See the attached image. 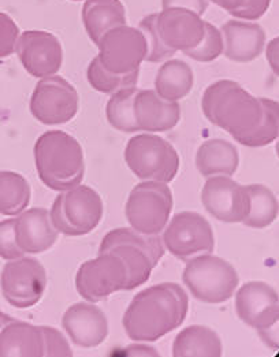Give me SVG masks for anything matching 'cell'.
<instances>
[{
	"instance_id": "6da1fadb",
	"label": "cell",
	"mask_w": 279,
	"mask_h": 357,
	"mask_svg": "<svg viewBox=\"0 0 279 357\" xmlns=\"http://www.w3.org/2000/svg\"><path fill=\"white\" fill-rule=\"evenodd\" d=\"M189 297L182 286L166 282L149 286L130 301L122 324L132 341L155 342L186 319Z\"/></svg>"
},
{
	"instance_id": "7a4b0ae2",
	"label": "cell",
	"mask_w": 279,
	"mask_h": 357,
	"mask_svg": "<svg viewBox=\"0 0 279 357\" xmlns=\"http://www.w3.org/2000/svg\"><path fill=\"white\" fill-rule=\"evenodd\" d=\"M202 109L212 125L232 135L236 142L252 133L263 118L260 98L232 79H220L207 86Z\"/></svg>"
},
{
	"instance_id": "3957f363",
	"label": "cell",
	"mask_w": 279,
	"mask_h": 357,
	"mask_svg": "<svg viewBox=\"0 0 279 357\" xmlns=\"http://www.w3.org/2000/svg\"><path fill=\"white\" fill-rule=\"evenodd\" d=\"M35 163L38 178L56 192L80 185L85 176L82 146L63 130H50L37 139Z\"/></svg>"
},
{
	"instance_id": "277c9868",
	"label": "cell",
	"mask_w": 279,
	"mask_h": 357,
	"mask_svg": "<svg viewBox=\"0 0 279 357\" xmlns=\"http://www.w3.org/2000/svg\"><path fill=\"white\" fill-rule=\"evenodd\" d=\"M112 252L118 255L128 268L125 290H133L148 282L152 270L165 255V245L158 236H146L132 227H119L108 231L102 240L99 253Z\"/></svg>"
},
{
	"instance_id": "5b68a950",
	"label": "cell",
	"mask_w": 279,
	"mask_h": 357,
	"mask_svg": "<svg viewBox=\"0 0 279 357\" xmlns=\"http://www.w3.org/2000/svg\"><path fill=\"white\" fill-rule=\"evenodd\" d=\"M182 281L196 300L207 304L226 303L240 284L233 264L211 253L188 260Z\"/></svg>"
},
{
	"instance_id": "8992f818",
	"label": "cell",
	"mask_w": 279,
	"mask_h": 357,
	"mask_svg": "<svg viewBox=\"0 0 279 357\" xmlns=\"http://www.w3.org/2000/svg\"><path fill=\"white\" fill-rule=\"evenodd\" d=\"M130 172L142 181L169 183L179 172V155L173 144L160 136L141 133L133 136L123 152Z\"/></svg>"
},
{
	"instance_id": "52a82bcc",
	"label": "cell",
	"mask_w": 279,
	"mask_h": 357,
	"mask_svg": "<svg viewBox=\"0 0 279 357\" xmlns=\"http://www.w3.org/2000/svg\"><path fill=\"white\" fill-rule=\"evenodd\" d=\"M173 211V193L167 183L142 181L126 202L125 215L130 227L146 236L163 233Z\"/></svg>"
},
{
	"instance_id": "ba28073f",
	"label": "cell",
	"mask_w": 279,
	"mask_h": 357,
	"mask_svg": "<svg viewBox=\"0 0 279 357\" xmlns=\"http://www.w3.org/2000/svg\"><path fill=\"white\" fill-rule=\"evenodd\" d=\"M126 284V264L112 252L99 253L98 257L84 261L75 275L78 294L89 303H99L116 291L125 290Z\"/></svg>"
},
{
	"instance_id": "9c48e42d",
	"label": "cell",
	"mask_w": 279,
	"mask_h": 357,
	"mask_svg": "<svg viewBox=\"0 0 279 357\" xmlns=\"http://www.w3.org/2000/svg\"><path fill=\"white\" fill-rule=\"evenodd\" d=\"M47 271L31 256L8 260L0 275V287L6 301L18 310L36 305L47 289Z\"/></svg>"
},
{
	"instance_id": "30bf717a",
	"label": "cell",
	"mask_w": 279,
	"mask_h": 357,
	"mask_svg": "<svg viewBox=\"0 0 279 357\" xmlns=\"http://www.w3.org/2000/svg\"><path fill=\"white\" fill-rule=\"evenodd\" d=\"M163 245L179 260L212 253L215 237L209 220L193 211H182L173 216L163 230Z\"/></svg>"
},
{
	"instance_id": "8fae6325",
	"label": "cell",
	"mask_w": 279,
	"mask_h": 357,
	"mask_svg": "<svg viewBox=\"0 0 279 357\" xmlns=\"http://www.w3.org/2000/svg\"><path fill=\"white\" fill-rule=\"evenodd\" d=\"M77 89L61 75L40 78L31 98V112L43 125H63L78 111Z\"/></svg>"
},
{
	"instance_id": "7c38bea8",
	"label": "cell",
	"mask_w": 279,
	"mask_h": 357,
	"mask_svg": "<svg viewBox=\"0 0 279 357\" xmlns=\"http://www.w3.org/2000/svg\"><path fill=\"white\" fill-rule=\"evenodd\" d=\"M99 61L105 70L115 74H128L140 70L145 61L148 47L139 28L121 25L105 32L96 43Z\"/></svg>"
},
{
	"instance_id": "4fadbf2b",
	"label": "cell",
	"mask_w": 279,
	"mask_h": 357,
	"mask_svg": "<svg viewBox=\"0 0 279 357\" xmlns=\"http://www.w3.org/2000/svg\"><path fill=\"white\" fill-rule=\"evenodd\" d=\"M236 311L239 318L253 330L260 334L271 333L278 326V293L263 281L248 282L236 294Z\"/></svg>"
},
{
	"instance_id": "5bb4252c",
	"label": "cell",
	"mask_w": 279,
	"mask_h": 357,
	"mask_svg": "<svg viewBox=\"0 0 279 357\" xmlns=\"http://www.w3.org/2000/svg\"><path fill=\"white\" fill-rule=\"evenodd\" d=\"M202 203L211 216L225 223H243L249 214L246 188L225 176L207 178L202 189Z\"/></svg>"
},
{
	"instance_id": "9a60e30c",
	"label": "cell",
	"mask_w": 279,
	"mask_h": 357,
	"mask_svg": "<svg viewBox=\"0 0 279 357\" xmlns=\"http://www.w3.org/2000/svg\"><path fill=\"white\" fill-rule=\"evenodd\" d=\"M15 52L24 69L36 78L55 75L63 63L59 38L45 31H27L20 35Z\"/></svg>"
},
{
	"instance_id": "2e32d148",
	"label": "cell",
	"mask_w": 279,
	"mask_h": 357,
	"mask_svg": "<svg viewBox=\"0 0 279 357\" xmlns=\"http://www.w3.org/2000/svg\"><path fill=\"white\" fill-rule=\"evenodd\" d=\"M156 31L169 50L183 52L203 40L206 21L189 8L169 7L156 14Z\"/></svg>"
},
{
	"instance_id": "e0dca14e",
	"label": "cell",
	"mask_w": 279,
	"mask_h": 357,
	"mask_svg": "<svg viewBox=\"0 0 279 357\" xmlns=\"http://www.w3.org/2000/svg\"><path fill=\"white\" fill-rule=\"evenodd\" d=\"M62 326L70 341L81 348H96L108 335V321L95 303H77L63 315Z\"/></svg>"
},
{
	"instance_id": "ac0fdd59",
	"label": "cell",
	"mask_w": 279,
	"mask_h": 357,
	"mask_svg": "<svg viewBox=\"0 0 279 357\" xmlns=\"http://www.w3.org/2000/svg\"><path fill=\"white\" fill-rule=\"evenodd\" d=\"M62 211L75 237L93 231L103 218L100 195L91 186L77 185L61 192Z\"/></svg>"
},
{
	"instance_id": "d6986e66",
	"label": "cell",
	"mask_w": 279,
	"mask_h": 357,
	"mask_svg": "<svg viewBox=\"0 0 279 357\" xmlns=\"http://www.w3.org/2000/svg\"><path fill=\"white\" fill-rule=\"evenodd\" d=\"M223 54L229 61L248 63L257 59L266 48V32L259 24L230 20L222 26Z\"/></svg>"
},
{
	"instance_id": "ffe728a7",
	"label": "cell",
	"mask_w": 279,
	"mask_h": 357,
	"mask_svg": "<svg viewBox=\"0 0 279 357\" xmlns=\"http://www.w3.org/2000/svg\"><path fill=\"white\" fill-rule=\"evenodd\" d=\"M133 115L140 132L162 133L174 129L181 119L178 102H167L152 89H139L133 100Z\"/></svg>"
},
{
	"instance_id": "44dd1931",
	"label": "cell",
	"mask_w": 279,
	"mask_h": 357,
	"mask_svg": "<svg viewBox=\"0 0 279 357\" xmlns=\"http://www.w3.org/2000/svg\"><path fill=\"white\" fill-rule=\"evenodd\" d=\"M15 241L24 253L37 255L51 250L59 233L52 226L50 211L32 208L18 215L14 223Z\"/></svg>"
},
{
	"instance_id": "7402d4cb",
	"label": "cell",
	"mask_w": 279,
	"mask_h": 357,
	"mask_svg": "<svg viewBox=\"0 0 279 357\" xmlns=\"http://www.w3.org/2000/svg\"><path fill=\"white\" fill-rule=\"evenodd\" d=\"M44 338L40 326L7 319L0 330V357H43Z\"/></svg>"
},
{
	"instance_id": "603a6c76",
	"label": "cell",
	"mask_w": 279,
	"mask_h": 357,
	"mask_svg": "<svg viewBox=\"0 0 279 357\" xmlns=\"http://www.w3.org/2000/svg\"><path fill=\"white\" fill-rule=\"evenodd\" d=\"M239 165L240 155L236 145L223 139L204 142L196 153V167L206 178L215 176L232 177L236 174Z\"/></svg>"
},
{
	"instance_id": "cb8c5ba5",
	"label": "cell",
	"mask_w": 279,
	"mask_h": 357,
	"mask_svg": "<svg viewBox=\"0 0 279 357\" xmlns=\"http://www.w3.org/2000/svg\"><path fill=\"white\" fill-rule=\"evenodd\" d=\"M81 17L95 44L110 29L126 25V10L121 0H85Z\"/></svg>"
},
{
	"instance_id": "d4e9b609",
	"label": "cell",
	"mask_w": 279,
	"mask_h": 357,
	"mask_svg": "<svg viewBox=\"0 0 279 357\" xmlns=\"http://www.w3.org/2000/svg\"><path fill=\"white\" fill-rule=\"evenodd\" d=\"M223 347L219 335L209 327L193 324L183 328L173 342L174 357H220Z\"/></svg>"
},
{
	"instance_id": "484cf974",
	"label": "cell",
	"mask_w": 279,
	"mask_h": 357,
	"mask_svg": "<svg viewBox=\"0 0 279 357\" xmlns=\"http://www.w3.org/2000/svg\"><path fill=\"white\" fill-rule=\"evenodd\" d=\"M195 77L188 63L170 59L162 65L155 78V92L167 102H179L186 98L193 88Z\"/></svg>"
},
{
	"instance_id": "4316f807",
	"label": "cell",
	"mask_w": 279,
	"mask_h": 357,
	"mask_svg": "<svg viewBox=\"0 0 279 357\" xmlns=\"http://www.w3.org/2000/svg\"><path fill=\"white\" fill-rule=\"evenodd\" d=\"M249 195V214L245 226L252 229H266L278 218V200L271 189L264 185L253 183L245 186Z\"/></svg>"
},
{
	"instance_id": "83f0119b",
	"label": "cell",
	"mask_w": 279,
	"mask_h": 357,
	"mask_svg": "<svg viewBox=\"0 0 279 357\" xmlns=\"http://www.w3.org/2000/svg\"><path fill=\"white\" fill-rule=\"evenodd\" d=\"M31 185L15 172H0V214L15 216L24 213L31 203Z\"/></svg>"
},
{
	"instance_id": "f1b7e54d",
	"label": "cell",
	"mask_w": 279,
	"mask_h": 357,
	"mask_svg": "<svg viewBox=\"0 0 279 357\" xmlns=\"http://www.w3.org/2000/svg\"><path fill=\"white\" fill-rule=\"evenodd\" d=\"M137 86L122 88L111 93L105 106V116L108 123L122 133H139V126L133 115V100L137 93Z\"/></svg>"
},
{
	"instance_id": "f546056e",
	"label": "cell",
	"mask_w": 279,
	"mask_h": 357,
	"mask_svg": "<svg viewBox=\"0 0 279 357\" xmlns=\"http://www.w3.org/2000/svg\"><path fill=\"white\" fill-rule=\"evenodd\" d=\"M262 107H263V118L256 129L245 136L239 139L237 143L243 144L245 146L250 148H260L276 142L279 135V106L278 102L271 99L260 98Z\"/></svg>"
},
{
	"instance_id": "4dcf8cb0",
	"label": "cell",
	"mask_w": 279,
	"mask_h": 357,
	"mask_svg": "<svg viewBox=\"0 0 279 357\" xmlns=\"http://www.w3.org/2000/svg\"><path fill=\"white\" fill-rule=\"evenodd\" d=\"M139 73L140 70L128 73V74H115V73L108 72V70H105L103 65L100 63L99 58L96 56L95 59H92V62L88 66L86 78H88L89 85L95 91H98L100 93L111 95L122 88L137 86Z\"/></svg>"
},
{
	"instance_id": "1f68e13d",
	"label": "cell",
	"mask_w": 279,
	"mask_h": 357,
	"mask_svg": "<svg viewBox=\"0 0 279 357\" xmlns=\"http://www.w3.org/2000/svg\"><path fill=\"white\" fill-rule=\"evenodd\" d=\"M186 56L196 62L209 63L223 54V37L220 31L206 21V32L203 40L192 50L183 51Z\"/></svg>"
},
{
	"instance_id": "d6a6232c",
	"label": "cell",
	"mask_w": 279,
	"mask_h": 357,
	"mask_svg": "<svg viewBox=\"0 0 279 357\" xmlns=\"http://www.w3.org/2000/svg\"><path fill=\"white\" fill-rule=\"evenodd\" d=\"M139 29L145 37L146 47H148V54H146L145 61L158 63V62H163L174 55V51L169 50L163 44L162 38L159 37V33L156 31V14H149L145 18H142L140 21Z\"/></svg>"
},
{
	"instance_id": "836d02e7",
	"label": "cell",
	"mask_w": 279,
	"mask_h": 357,
	"mask_svg": "<svg viewBox=\"0 0 279 357\" xmlns=\"http://www.w3.org/2000/svg\"><path fill=\"white\" fill-rule=\"evenodd\" d=\"M44 338V356L71 357L73 351L70 348L69 341L65 335L50 326H40Z\"/></svg>"
},
{
	"instance_id": "e575fe53",
	"label": "cell",
	"mask_w": 279,
	"mask_h": 357,
	"mask_svg": "<svg viewBox=\"0 0 279 357\" xmlns=\"http://www.w3.org/2000/svg\"><path fill=\"white\" fill-rule=\"evenodd\" d=\"M20 35L15 21L8 14L0 11V59L14 54Z\"/></svg>"
},
{
	"instance_id": "d590c367",
	"label": "cell",
	"mask_w": 279,
	"mask_h": 357,
	"mask_svg": "<svg viewBox=\"0 0 279 357\" xmlns=\"http://www.w3.org/2000/svg\"><path fill=\"white\" fill-rule=\"evenodd\" d=\"M14 223L15 219H6L0 222V257L4 260H14L25 255L15 241Z\"/></svg>"
},
{
	"instance_id": "8d00e7d4",
	"label": "cell",
	"mask_w": 279,
	"mask_h": 357,
	"mask_svg": "<svg viewBox=\"0 0 279 357\" xmlns=\"http://www.w3.org/2000/svg\"><path fill=\"white\" fill-rule=\"evenodd\" d=\"M270 4L271 0H246L244 7L236 11L233 17L244 21H256L267 13Z\"/></svg>"
},
{
	"instance_id": "74e56055",
	"label": "cell",
	"mask_w": 279,
	"mask_h": 357,
	"mask_svg": "<svg viewBox=\"0 0 279 357\" xmlns=\"http://www.w3.org/2000/svg\"><path fill=\"white\" fill-rule=\"evenodd\" d=\"M162 7H183L203 15L209 7V0H162Z\"/></svg>"
},
{
	"instance_id": "f35d334b",
	"label": "cell",
	"mask_w": 279,
	"mask_h": 357,
	"mask_svg": "<svg viewBox=\"0 0 279 357\" xmlns=\"http://www.w3.org/2000/svg\"><path fill=\"white\" fill-rule=\"evenodd\" d=\"M125 352H126L125 355H128V356H159L156 349L145 345L144 342L130 345L129 348H126Z\"/></svg>"
},
{
	"instance_id": "ab89813d",
	"label": "cell",
	"mask_w": 279,
	"mask_h": 357,
	"mask_svg": "<svg viewBox=\"0 0 279 357\" xmlns=\"http://www.w3.org/2000/svg\"><path fill=\"white\" fill-rule=\"evenodd\" d=\"M278 37L274 38L269 45H267V50H266V54H267V61L273 69V72L276 73L278 75Z\"/></svg>"
},
{
	"instance_id": "60d3db41",
	"label": "cell",
	"mask_w": 279,
	"mask_h": 357,
	"mask_svg": "<svg viewBox=\"0 0 279 357\" xmlns=\"http://www.w3.org/2000/svg\"><path fill=\"white\" fill-rule=\"evenodd\" d=\"M213 4H216L218 7L223 8L225 11H227L229 14H234L236 11H239L240 8H243L246 3V0H211Z\"/></svg>"
},
{
	"instance_id": "b9f144b4",
	"label": "cell",
	"mask_w": 279,
	"mask_h": 357,
	"mask_svg": "<svg viewBox=\"0 0 279 357\" xmlns=\"http://www.w3.org/2000/svg\"><path fill=\"white\" fill-rule=\"evenodd\" d=\"M6 321H7V318L0 312V330H1V327H3V324L6 323Z\"/></svg>"
},
{
	"instance_id": "7bdbcfd3",
	"label": "cell",
	"mask_w": 279,
	"mask_h": 357,
	"mask_svg": "<svg viewBox=\"0 0 279 357\" xmlns=\"http://www.w3.org/2000/svg\"><path fill=\"white\" fill-rule=\"evenodd\" d=\"M71 1H81V0H71Z\"/></svg>"
}]
</instances>
